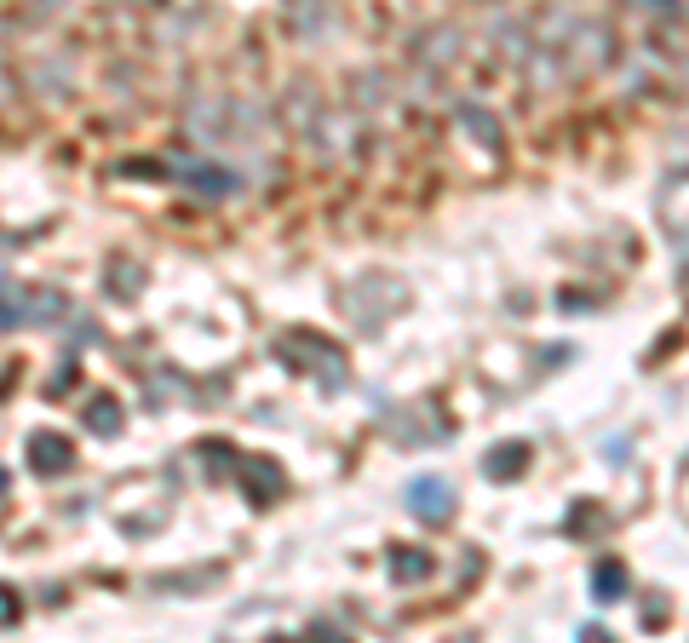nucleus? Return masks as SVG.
<instances>
[{
  "instance_id": "nucleus-18",
  "label": "nucleus",
  "mask_w": 689,
  "mask_h": 643,
  "mask_svg": "<svg viewBox=\"0 0 689 643\" xmlns=\"http://www.w3.org/2000/svg\"><path fill=\"white\" fill-rule=\"evenodd\" d=\"M466 121L477 126V138H489V144H494V115H482V110H466Z\"/></svg>"
},
{
  "instance_id": "nucleus-12",
  "label": "nucleus",
  "mask_w": 689,
  "mask_h": 643,
  "mask_svg": "<svg viewBox=\"0 0 689 643\" xmlns=\"http://www.w3.org/2000/svg\"><path fill=\"white\" fill-rule=\"evenodd\" d=\"M386 569H391V580H420V575H431V552H420V546H391V557H386Z\"/></svg>"
},
{
  "instance_id": "nucleus-10",
  "label": "nucleus",
  "mask_w": 689,
  "mask_h": 643,
  "mask_svg": "<svg viewBox=\"0 0 689 643\" xmlns=\"http://www.w3.org/2000/svg\"><path fill=\"white\" fill-rule=\"evenodd\" d=\"M523 466H529V443H500L489 459H482V472H489L494 483H512Z\"/></svg>"
},
{
  "instance_id": "nucleus-1",
  "label": "nucleus",
  "mask_w": 689,
  "mask_h": 643,
  "mask_svg": "<svg viewBox=\"0 0 689 643\" xmlns=\"http://www.w3.org/2000/svg\"><path fill=\"white\" fill-rule=\"evenodd\" d=\"M276 356H282V368L311 374L322 391H345V379H351L345 351L327 340V333H316V328H288V333H276Z\"/></svg>"
},
{
  "instance_id": "nucleus-7",
  "label": "nucleus",
  "mask_w": 689,
  "mask_h": 643,
  "mask_svg": "<svg viewBox=\"0 0 689 643\" xmlns=\"http://www.w3.org/2000/svg\"><path fill=\"white\" fill-rule=\"evenodd\" d=\"M196 196H208V201H224V196H236L242 190V173L236 167H219V162H178L173 167Z\"/></svg>"
},
{
  "instance_id": "nucleus-9",
  "label": "nucleus",
  "mask_w": 689,
  "mask_h": 643,
  "mask_svg": "<svg viewBox=\"0 0 689 643\" xmlns=\"http://www.w3.org/2000/svg\"><path fill=\"white\" fill-rule=\"evenodd\" d=\"M196 459H201V472H208V483H224L230 466H236V448H230L224 436H208V443H196Z\"/></svg>"
},
{
  "instance_id": "nucleus-17",
  "label": "nucleus",
  "mask_w": 689,
  "mask_h": 643,
  "mask_svg": "<svg viewBox=\"0 0 689 643\" xmlns=\"http://www.w3.org/2000/svg\"><path fill=\"white\" fill-rule=\"evenodd\" d=\"M18 614H23V598H18L12 586H0V627H12Z\"/></svg>"
},
{
  "instance_id": "nucleus-2",
  "label": "nucleus",
  "mask_w": 689,
  "mask_h": 643,
  "mask_svg": "<svg viewBox=\"0 0 689 643\" xmlns=\"http://www.w3.org/2000/svg\"><path fill=\"white\" fill-rule=\"evenodd\" d=\"M259 133V104H247V98H224V92H208L190 104V138L201 144H253Z\"/></svg>"
},
{
  "instance_id": "nucleus-5",
  "label": "nucleus",
  "mask_w": 689,
  "mask_h": 643,
  "mask_svg": "<svg viewBox=\"0 0 689 643\" xmlns=\"http://www.w3.org/2000/svg\"><path fill=\"white\" fill-rule=\"evenodd\" d=\"M402 500H408V511H414L420 523H448L454 518V483L437 477V472H420L414 483L402 488Z\"/></svg>"
},
{
  "instance_id": "nucleus-3",
  "label": "nucleus",
  "mask_w": 689,
  "mask_h": 643,
  "mask_svg": "<svg viewBox=\"0 0 689 643\" xmlns=\"http://www.w3.org/2000/svg\"><path fill=\"white\" fill-rule=\"evenodd\" d=\"M402 299H408V288L397 276H386V270H363V276H351L340 288V304H345V317L356 322V333H379Z\"/></svg>"
},
{
  "instance_id": "nucleus-15",
  "label": "nucleus",
  "mask_w": 689,
  "mask_h": 643,
  "mask_svg": "<svg viewBox=\"0 0 689 643\" xmlns=\"http://www.w3.org/2000/svg\"><path fill=\"white\" fill-rule=\"evenodd\" d=\"M288 23H293V30H304V35H316L322 30V7H316V0H293Z\"/></svg>"
},
{
  "instance_id": "nucleus-14",
  "label": "nucleus",
  "mask_w": 689,
  "mask_h": 643,
  "mask_svg": "<svg viewBox=\"0 0 689 643\" xmlns=\"http://www.w3.org/2000/svg\"><path fill=\"white\" fill-rule=\"evenodd\" d=\"M592 586H598V598H603V603H609V598H621V591H626V569H621V563H598Z\"/></svg>"
},
{
  "instance_id": "nucleus-16",
  "label": "nucleus",
  "mask_w": 689,
  "mask_h": 643,
  "mask_svg": "<svg viewBox=\"0 0 689 643\" xmlns=\"http://www.w3.org/2000/svg\"><path fill=\"white\" fill-rule=\"evenodd\" d=\"M224 569H190V575H156V591H178V586H201V580H219Z\"/></svg>"
},
{
  "instance_id": "nucleus-19",
  "label": "nucleus",
  "mask_w": 689,
  "mask_h": 643,
  "mask_svg": "<svg viewBox=\"0 0 689 643\" xmlns=\"http://www.w3.org/2000/svg\"><path fill=\"white\" fill-rule=\"evenodd\" d=\"M0 495H7V472H0Z\"/></svg>"
},
{
  "instance_id": "nucleus-11",
  "label": "nucleus",
  "mask_w": 689,
  "mask_h": 643,
  "mask_svg": "<svg viewBox=\"0 0 689 643\" xmlns=\"http://www.w3.org/2000/svg\"><path fill=\"white\" fill-rule=\"evenodd\" d=\"M104 293H110V299H138V293H144V270H138L133 259H110Z\"/></svg>"
},
{
  "instance_id": "nucleus-6",
  "label": "nucleus",
  "mask_w": 689,
  "mask_h": 643,
  "mask_svg": "<svg viewBox=\"0 0 689 643\" xmlns=\"http://www.w3.org/2000/svg\"><path fill=\"white\" fill-rule=\"evenodd\" d=\"M236 477H242V488H247V500L253 506H276L288 495V472L276 466L270 454H247V459H236Z\"/></svg>"
},
{
  "instance_id": "nucleus-8",
  "label": "nucleus",
  "mask_w": 689,
  "mask_h": 643,
  "mask_svg": "<svg viewBox=\"0 0 689 643\" xmlns=\"http://www.w3.org/2000/svg\"><path fill=\"white\" fill-rule=\"evenodd\" d=\"M23 448H30V472L35 477H64L75 466V443L64 431H30V443H23Z\"/></svg>"
},
{
  "instance_id": "nucleus-13",
  "label": "nucleus",
  "mask_w": 689,
  "mask_h": 643,
  "mask_svg": "<svg viewBox=\"0 0 689 643\" xmlns=\"http://www.w3.org/2000/svg\"><path fill=\"white\" fill-rule=\"evenodd\" d=\"M121 425H126V414H121L115 397H92L87 402V431L92 436H121Z\"/></svg>"
},
{
  "instance_id": "nucleus-4",
  "label": "nucleus",
  "mask_w": 689,
  "mask_h": 643,
  "mask_svg": "<svg viewBox=\"0 0 689 643\" xmlns=\"http://www.w3.org/2000/svg\"><path fill=\"white\" fill-rule=\"evenodd\" d=\"M64 317H75L64 288H23L0 270V328H53Z\"/></svg>"
}]
</instances>
